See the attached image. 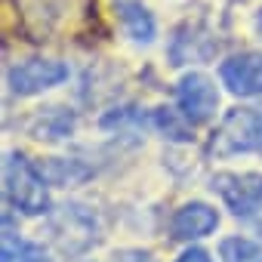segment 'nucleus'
<instances>
[{
	"label": "nucleus",
	"instance_id": "f257e3e1",
	"mask_svg": "<svg viewBox=\"0 0 262 262\" xmlns=\"http://www.w3.org/2000/svg\"><path fill=\"white\" fill-rule=\"evenodd\" d=\"M47 179L22 151H7L4 158V194L7 204L22 216H47L53 210Z\"/></svg>",
	"mask_w": 262,
	"mask_h": 262
},
{
	"label": "nucleus",
	"instance_id": "2eb2a0df",
	"mask_svg": "<svg viewBox=\"0 0 262 262\" xmlns=\"http://www.w3.org/2000/svg\"><path fill=\"white\" fill-rule=\"evenodd\" d=\"M219 259L222 262H262V244L244 234H231L219 241Z\"/></svg>",
	"mask_w": 262,
	"mask_h": 262
},
{
	"label": "nucleus",
	"instance_id": "ddd939ff",
	"mask_svg": "<svg viewBox=\"0 0 262 262\" xmlns=\"http://www.w3.org/2000/svg\"><path fill=\"white\" fill-rule=\"evenodd\" d=\"M151 126L170 142H194V123L179 111V108H155L151 111Z\"/></svg>",
	"mask_w": 262,
	"mask_h": 262
},
{
	"label": "nucleus",
	"instance_id": "f3484780",
	"mask_svg": "<svg viewBox=\"0 0 262 262\" xmlns=\"http://www.w3.org/2000/svg\"><path fill=\"white\" fill-rule=\"evenodd\" d=\"M176 262H213L210 259V253L207 250H201V247H188L185 253H179V259Z\"/></svg>",
	"mask_w": 262,
	"mask_h": 262
},
{
	"label": "nucleus",
	"instance_id": "f8f14e48",
	"mask_svg": "<svg viewBox=\"0 0 262 262\" xmlns=\"http://www.w3.org/2000/svg\"><path fill=\"white\" fill-rule=\"evenodd\" d=\"M37 170L56 188H74V185H83L86 179H93V167H86L77 158H43V161H37Z\"/></svg>",
	"mask_w": 262,
	"mask_h": 262
},
{
	"label": "nucleus",
	"instance_id": "f03ea898",
	"mask_svg": "<svg viewBox=\"0 0 262 262\" xmlns=\"http://www.w3.org/2000/svg\"><path fill=\"white\" fill-rule=\"evenodd\" d=\"M259 148H262V108H231L207 145L213 158H234Z\"/></svg>",
	"mask_w": 262,
	"mask_h": 262
},
{
	"label": "nucleus",
	"instance_id": "0eeeda50",
	"mask_svg": "<svg viewBox=\"0 0 262 262\" xmlns=\"http://www.w3.org/2000/svg\"><path fill=\"white\" fill-rule=\"evenodd\" d=\"M13 7L28 40H47L65 22L71 0H13Z\"/></svg>",
	"mask_w": 262,
	"mask_h": 262
},
{
	"label": "nucleus",
	"instance_id": "9d476101",
	"mask_svg": "<svg viewBox=\"0 0 262 262\" xmlns=\"http://www.w3.org/2000/svg\"><path fill=\"white\" fill-rule=\"evenodd\" d=\"M25 129L37 142H65L77 129V114L65 105H47V108H37L25 120Z\"/></svg>",
	"mask_w": 262,
	"mask_h": 262
},
{
	"label": "nucleus",
	"instance_id": "1a4fd4ad",
	"mask_svg": "<svg viewBox=\"0 0 262 262\" xmlns=\"http://www.w3.org/2000/svg\"><path fill=\"white\" fill-rule=\"evenodd\" d=\"M219 228V213L216 207L204 201H188L170 216V237L173 241H201Z\"/></svg>",
	"mask_w": 262,
	"mask_h": 262
},
{
	"label": "nucleus",
	"instance_id": "6e6552de",
	"mask_svg": "<svg viewBox=\"0 0 262 262\" xmlns=\"http://www.w3.org/2000/svg\"><path fill=\"white\" fill-rule=\"evenodd\" d=\"M53 234H56L62 253H83L99 241L96 237V216L77 204L62 207V213L53 219Z\"/></svg>",
	"mask_w": 262,
	"mask_h": 262
},
{
	"label": "nucleus",
	"instance_id": "dca6fc26",
	"mask_svg": "<svg viewBox=\"0 0 262 262\" xmlns=\"http://www.w3.org/2000/svg\"><path fill=\"white\" fill-rule=\"evenodd\" d=\"M114 262H155V256L148 250H117Z\"/></svg>",
	"mask_w": 262,
	"mask_h": 262
},
{
	"label": "nucleus",
	"instance_id": "4468645a",
	"mask_svg": "<svg viewBox=\"0 0 262 262\" xmlns=\"http://www.w3.org/2000/svg\"><path fill=\"white\" fill-rule=\"evenodd\" d=\"M0 262H50V256H47V250H43L40 244L19 237V234L10 228V222H7V228H4V250H0Z\"/></svg>",
	"mask_w": 262,
	"mask_h": 262
},
{
	"label": "nucleus",
	"instance_id": "423d86ee",
	"mask_svg": "<svg viewBox=\"0 0 262 262\" xmlns=\"http://www.w3.org/2000/svg\"><path fill=\"white\" fill-rule=\"evenodd\" d=\"M219 80L237 99H256V96H262V53L241 50V53L228 56L219 65Z\"/></svg>",
	"mask_w": 262,
	"mask_h": 262
},
{
	"label": "nucleus",
	"instance_id": "7ed1b4c3",
	"mask_svg": "<svg viewBox=\"0 0 262 262\" xmlns=\"http://www.w3.org/2000/svg\"><path fill=\"white\" fill-rule=\"evenodd\" d=\"M71 77V68L59 59H43V56H31V59H19L7 68V86L13 96L19 99H31L40 96L59 83H65Z\"/></svg>",
	"mask_w": 262,
	"mask_h": 262
},
{
	"label": "nucleus",
	"instance_id": "20e7f679",
	"mask_svg": "<svg viewBox=\"0 0 262 262\" xmlns=\"http://www.w3.org/2000/svg\"><path fill=\"white\" fill-rule=\"evenodd\" d=\"M210 191L237 219H253L262 213V173H213Z\"/></svg>",
	"mask_w": 262,
	"mask_h": 262
},
{
	"label": "nucleus",
	"instance_id": "39448f33",
	"mask_svg": "<svg viewBox=\"0 0 262 262\" xmlns=\"http://www.w3.org/2000/svg\"><path fill=\"white\" fill-rule=\"evenodd\" d=\"M176 108L194 123H210L219 111V90L213 83V77H207L204 71H188L182 74V80L176 83Z\"/></svg>",
	"mask_w": 262,
	"mask_h": 262
},
{
	"label": "nucleus",
	"instance_id": "9b49d317",
	"mask_svg": "<svg viewBox=\"0 0 262 262\" xmlns=\"http://www.w3.org/2000/svg\"><path fill=\"white\" fill-rule=\"evenodd\" d=\"M114 16H117L123 34L133 43H151L158 37V22H155L151 10L142 7L139 0H117V4H114Z\"/></svg>",
	"mask_w": 262,
	"mask_h": 262
}]
</instances>
